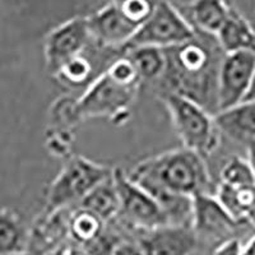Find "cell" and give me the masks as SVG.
Returning <instances> with one entry per match:
<instances>
[{
	"mask_svg": "<svg viewBox=\"0 0 255 255\" xmlns=\"http://www.w3.org/2000/svg\"><path fill=\"white\" fill-rule=\"evenodd\" d=\"M166 67L158 82L161 96L172 93L218 114V77L225 52L213 35L200 33L177 46L163 49Z\"/></svg>",
	"mask_w": 255,
	"mask_h": 255,
	"instance_id": "cell-1",
	"label": "cell"
},
{
	"mask_svg": "<svg viewBox=\"0 0 255 255\" xmlns=\"http://www.w3.org/2000/svg\"><path fill=\"white\" fill-rule=\"evenodd\" d=\"M127 174L131 177H145L174 193L189 197L206 193L209 185L204 158L184 147L149 157Z\"/></svg>",
	"mask_w": 255,
	"mask_h": 255,
	"instance_id": "cell-2",
	"label": "cell"
},
{
	"mask_svg": "<svg viewBox=\"0 0 255 255\" xmlns=\"http://www.w3.org/2000/svg\"><path fill=\"white\" fill-rule=\"evenodd\" d=\"M171 119L172 127L184 148L206 158L218 148L221 131L215 122V116L202 106L181 96H161Z\"/></svg>",
	"mask_w": 255,
	"mask_h": 255,
	"instance_id": "cell-3",
	"label": "cell"
},
{
	"mask_svg": "<svg viewBox=\"0 0 255 255\" xmlns=\"http://www.w3.org/2000/svg\"><path fill=\"white\" fill-rule=\"evenodd\" d=\"M114 170L82 156L70 158L47 190V212L54 213L81 203L93 188L113 175Z\"/></svg>",
	"mask_w": 255,
	"mask_h": 255,
	"instance_id": "cell-4",
	"label": "cell"
},
{
	"mask_svg": "<svg viewBox=\"0 0 255 255\" xmlns=\"http://www.w3.org/2000/svg\"><path fill=\"white\" fill-rule=\"evenodd\" d=\"M197 31L193 28L188 19L175 6L161 0L151 17L138 28L125 50L134 47L151 46L158 49L177 46L193 40Z\"/></svg>",
	"mask_w": 255,
	"mask_h": 255,
	"instance_id": "cell-5",
	"label": "cell"
},
{
	"mask_svg": "<svg viewBox=\"0 0 255 255\" xmlns=\"http://www.w3.org/2000/svg\"><path fill=\"white\" fill-rule=\"evenodd\" d=\"M139 84H127L111 77L106 70L84 91L76 104L78 118L116 116L131 104Z\"/></svg>",
	"mask_w": 255,
	"mask_h": 255,
	"instance_id": "cell-6",
	"label": "cell"
},
{
	"mask_svg": "<svg viewBox=\"0 0 255 255\" xmlns=\"http://www.w3.org/2000/svg\"><path fill=\"white\" fill-rule=\"evenodd\" d=\"M114 180L120 199L118 217L122 218L128 226L135 227L138 231L167 226L168 221L162 209L144 189L134 184L128 177L124 170L115 168Z\"/></svg>",
	"mask_w": 255,
	"mask_h": 255,
	"instance_id": "cell-7",
	"label": "cell"
},
{
	"mask_svg": "<svg viewBox=\"0 0 255 255\" xmlns=\"http://www.w3.org/2000/svg\"><path fill=\"white\" fill-rule=\"evenodd\" d=\"M255 74V52L225 54L218 77V109L234 108L245 101ZM218 111V113H220Z\"/></svg>",
	"mask_w": 255,
	"mask_h": 255,
	"instance_id": "cell-8",
	"label": "cell"
},
{
	"mask_svg": "<svg viewBox=\"0 0 255 255\" xmlns=\"http://www.w3.org/2000/svg\"><path fill=\"white\" fill-rule=\"evenodd\" d=\"M241 225L231 217L218 198L206 193L193 197V221L191 229L198 240L218 241L221 244L236 240L235 234Z\"/></svg>",
	"mask_w": 255,
	"mask_h": 255,
	"instance_id": "cell-9",
	"label": "cell"
},
{
	"mask_svg": "<svg viewBox=\"0 0 255 255\" xmlns=\"http://www.w3.org/2000/svg\"><path fill=\"white\" fill-rule=\"evenodd\" d=\"M92 40L87 18H74L52 29L45 40V64L54 76L64 64L78 56Z\"/></svg>",
	"mask_w": 255,
	"mask_h": 255,
	"instance_id": "cell-10",
	"label": "cell"
},
{
	"mask_svg": "<svg viewBox=\"0 0 255 255\" xmlns=\"http://www.w3.org/2000/svg\"><path fill=\"white\" fill-rule=\"evenodd\" d=\"M87 23L91 37L96 44L123 51L139 28L113 3L88 17Z\"/></svg>",
	"mask_w": 255,
	"mask_h": 255,
	"instance_id": "cell-11",
	"label": "cell"
},
{
	"mask_svg": "<svg viewBox=\"0 0 255 255\" xmlns=\"http://www.w3.org/2000/svg\"><path fill=\"white\" fill-rule=\"evenodd\" d=\"M136 244L145 255H189L197 249L199 240L190 226L167 225L139 231Z\"/></svg>",
	"mask_w": 255,
	"mask_h": 255,
	"instance_id": "cell-12",
	"label": "cell"
},
{
	"mask_svg": "<svg viewBox=\"0 0 255 255\" xmlns=\"http://www.w3.org/2000/svg\"><path fill=\"white\" fill-rule=\"evenodd\" d=\"M215 122L221 134L247 145L255 139V101H243L220 111L215 115Z\"/></svg>",
	"mask_w": 255,
	"mask_h": 255,
	"instance_id": "cell-13",
	"label": "cell"
},
{
	"mask_svg": "<svg viewBox=\"0 0 255 255\" xmlns=\"http://www.w3.org/2000/svg\"><path fill=\"white\" fill-rule=\"evenodd\" d=\"M216 197L236 222L255 229V184L240 188L220 184Z\"/></svg>",
	"mask_w": 255,
	"mask_h": 255,
	"instance_id": "cell-14",
	"label": "cell"
},
{
	"mask_svg": "<svg viewBox=\"0 0 255 255\" xmlns=\"http://www.w3.org/2000/svg\"><path fill=\"white\" fill-rule=\"evenodd\" d=\"M216 37L225 54L238 51L255 52L254 29L243 15L232 9Z\"/></svg>",
	"mask_w": 255,
	"mask_h": 255,
	"instance_id": "cell-15",
	"label": "cell"
},
{
	"mask_svg": "<svg viewBox=\"0 0 255 255\" xmlns=\"http://www.w3.org/2000/svg\"><path fill=\"white\" fill-rule=\"evenodd\" d=\"M230 12L225 0H194L189 6L190 24L197 32L216 36Z\"/></svg>",
	"mask_w": 255,
	"mask_h": 255,
	"instance_id": "cell-16",
	"label": "cell"
},
{
	"mask_svg": "<svg viewBox=\"0 0 255 255\" xmlns=\"http://www.w3.org/2000/svg\"><path fill=\"white\" fill-rule=\"evenodd\" d=\"M86 50L78 56L73 58L68 63H65L58 72L54 74L56 81L68 90H78V88H84L87 90L91 84L99 78V74H96L97 65L96 64H105L110 65L109 61H95L91 56L84 55Z\"/></svg>",
	"mask_w": 255,
	"mask_h": 255,
	"instance_id": "cell-17",
	"label": "cell"
},
{
	"mask_svg": "<svg viewBox=\"0 0 255 255\" xmlns=\"http://www.w3.org/2000/svg\"><path fill=\"white\" fill-rule=\"evenodd\" d=\"M79 207L99 216L104 222L115 220L120 211V199L114 180V172L110 177L93 188L83 198Z\"/></svg>",
	"mask_w": 255,
	"mask_h": 255,
	"instance_id": "cell-18",
	"label": "cell"
},
{
	"mask_svg": "<svg viewBox=\"0 0 255 255\" xmlns=\"http://www.w3.org/2000/svg\"><path fill=\"white\" fill-rule=\"evenodd\" d=\"M28 239L22 218L12 209L0 207V255L27 252Z\"/></svg>",
	"mask_w": 255,
	"mask_h": 255,
	"instance_id": "cell-19",
	"label": "cell"
},
{
	"mask_svg": "<svg viewBox=\"0 0 255 255\" xmlns=\"http://www.w3.org/2000/svg\"><path fill=\"white\" fill-rule=\"evenodd\" d=\"M124 52L133 61L142 81L156 82L162 76L166 67V56L163 49L142 46L125 50Z\"/></svg>",
	"mask_w": 255,
	"mask_h": 255,
	"instance_id": "cell-20",
	"label": "cell"
},
{
	"mask_svg": "<svg viewBox=\"0 0 255 255\" xmlns=\"http://www.w3.org/2000/svg\"><path fill=\"white\" fill-rule=\"evenodd\" d=\"M104 221L92 212L79 207L69 218V232L72 238L83 245H88L104 232Z\"/></svg>",
	"mask_w": 255,
	"mask_h": 255,
	"instance_id": "cell-21",
	"label": "cell"
},
{
	"mask_svg": "<svg viewBox=\"0 0 255 255\" xmlns=\"http://www.w3.org/2000/svg\"><path fill=\"white\" fill-rule=\"evenodd\" d=\"M220 180L223 185L240 188L255 184V174L247 158L234 156L221 168Z\"/></svg>",
	"mask_w": 255,
	"mask_h": 255,
	"instance_id": "cell-22",
	"label": "cell"
},
{
	"mask_svg": "<svg viewBox=\"0 0 255 255\" xmlns=\"http://www.w3.org/2000/svg\"><path fill=\"white\" fill-rule=\"evenodd\" d=\"M161 0H113L123 14L136 26H142L151 17Z\"/></svg>",
	"mask_w": 255,
	"mask_h": 255,
	"instance_id": "cell-23",
	"label": "cell"
},
{
	"mask_svg": "<svg viewBox=\"0 0 255 255\" xmlns=\"http://www.w3.org/2000/svg\"><path fill=\"white\" fill-rule=\"evenodd\" d=\"M114 255H145L143 250L138 247L136 243H128V241H120L118 247L115 248Z\"/></svg>",
	"mask_w": 255,
	"mask_h": 255,
	"instance_id": "cell-24",
	"label": "cell"
},
{
	"mask_svg": "<svg viewBox=\"0 0 255 255\" xmlns=\"http://www.w3.org/2000/svg\"><path fill=\"white\" fill-rule=\"evenodd\" d=\"M240 245L239 240H230L226 243L218 245V248L216 249L215 254L213 255H239L240 253Z\"/></svg>",
	"mask_w": 255,
	"mask_h": 255,
	"instance_id": "cell-25",
	"label": "cell"
},
{
	"mask_svg": "<svg viewBox=\"0 0 255 255\" xmlns=\"http://www.w3.org/2000/svg\"><path fill=\"white\" fill-rule=\"evenodd\" d=\"M239 255H255V236H253L247 243L240 245Z\"/></svg>",
	"mask_w": 255,
	"mask_h": 255,
	"instance_id": "cell-26",
	"label": "cell"
},
{
	"mask_svg": "<svg viewBox=\"0 0 255 255\" xmlns=\"http://www.w3.org/2000/svg\"><path fill=\"white\" fill-rule=\"evenodd\" d=\"M245 147H247L248 162L250 163V166H252V168H253V171H254V174H255V139L248 143Z\"/></svg>",
	"mask_w": 255,
	"mask_h": 255,
	"instance_id": "cell-27",
	"label": "cell"
},
{
	"mask_svg": "<svg viewBox=\"0 0 255 255\" xmlns=\"http://www.w3.org/2000/svg\"><path fill=\"white\" fill-rule=\"evenodd\" d=\"M245 101H255V74H254V78H253L249 92H248L247 97H245Z\"/></svg>",
	"mask_w": 255,
	"mask_h": 255,
	"instance_id": "cell-28",
	"label": "cell"
},
{
	"mask_svg": "<svg viewBox=\"0 0 255 255\" xmlns=\"http://www.w3.org/2000/svg\"><path fill=\"white\" fill-rule=\"evenodd\" d=\"M189 255H209V254H208V253L203 252V250H199V248H197V249H195L194 252L190 253V254H189Z\"/></svg>",
	"mask_w": 255,
	"mask_h": 255,
	"instance_id": "cell-29",
	"label": "cell"
},
{
	"mask_svg": "<svg viewBox=\"0 0 255 255\" xmlns=\"http://www.w3.org/2000/svg\"><path fill=\"white\" fill-rule=\"evenodd\" d=\"M12 255H33L29 252H23V253H18V254H12Z\"/></svg>",
	"mask_w": 255,
	"mask_h": 255,
	"instance_id": "cell-30",
	"label": "cell"
}]
</instances>
